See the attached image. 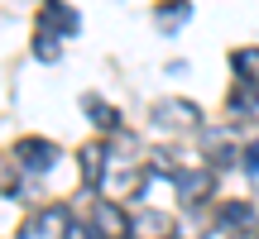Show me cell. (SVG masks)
<instances>
[{
    "label": "cell",
    "instance_id": "6da1fadb",
    "mask_svg": "<svg viewBox=\"0 0 259 239\" xmlns=\"http://www.w3.org/2000/svg\"><path fill=\"white\" fill-rule=\"evenodd\" d=\"M149 125L168 129V134H192V129H202V110H197L192 101H183V96H163V101L149 110Z\"/></svg>",
    "mask_w": 259,
    "mask_h": 239
},
{
    "label": "cell",
    "instance_id": "7a4b0ae2",
    "mask_svg": "<svg viewBox=\"0 0 259 239\" xmlns=\"http://www.w3.org/2000/svg\"><path fill=\"white\" fill-rule=\"evenodd\" d=\"M67 230H72V211L67 206H44L38 215L24 220L19 239H67Z\"/></svg>",
    "mask_w": 259,
    "mask_h": 239
},
{
    "label": "cell",
    "instance_id": "3957f363",
    "mask_svg": "<svg viewBox=\"0 0 259 239\" xmlns=\"http://www.w3.org/2000/svg\"><path fill=\"white\" fill-rule=\"evenodd\" d=\"M77 167H82V187H87V192H101L106 172H111V148H106L101 139L82 144V148H77Z\"/></svg>",
    "mask_w": 259,
    "mask_h": 239
},
{
    "label": "cell",
    "instance_id": "277c9868",
    "mask_svg": "<svg viewBox=\"0 0 259 239\" xmlns=\"http://www.w3.org/2000/svg\"><path fill=\"white\" fill-rule=\"evenodd\" d=\"M15 163L24 167V172H53L58 144H53V139H19V144H15Z\"/></svg>",
    "mask_w": 259,
    "mask_h": 239
},
{
    "label": "cell",
    "instance_id": "5b68a950",
    "mask_svg": "<svg viewBox=\"0 0 259 239\" xmlns=\"http://www.w3.org/2000/svg\"><path fill=\"white\" fill-rule=\"evenodd\" d=\"M38 29L53 34V38H67V34L82 29V19H77V10L63 5V0H38Z\"/></svg>",
    "mask_w": 259,
    "mask_h": 239
},
{
    "label": "cell",
    "instance_id": "8992f818",
    "mask_svg": "<svg viewBox=\"0 0 259 239\" xmlns=\"http://www.w3.org/2000/svg\"><path fill=\"white\" fill-rule=\"evenodd\" d=\"M173 187H178V196H183V206H197V201L211 196L216 177H211V167H178V172H173Z\"/></svg>",
    "mask_w": 259,
    "mask_h": 239
},
{
    "label": "cell",
    "instance_id": "52a82bcc",
    "mask_svg": "<svg viewBox=\"0 0 259 239\" xmlns=\"http://www.w3.org/2000/svg\"><path fill=\"white\" fill-rule=\"evenodd\" d=\"M173 215H163V211H139V215H130V234L125 239H173Z\"/></svg>",
    "mask_w": 259,
    "mask_h": 239
},
{
    "label": "cell",
    "instance_id": "ba28073f",
    "mask_svg": "<svg viewBox=\"0 0 259 239\" xmlns=\"http://www.w3.org/2000/svg\"><path fill=\"white\" fill-rule=\"evenodd\" d=\"M92 230H96V239H125L130 234V215L115 201H101L96 215H92Z\"/></svg>",
    "mask_w": 259,
    "mask_h": 239
},
{
    "label": "cell",
    "instance_id": "9c48e42d",
    "mask_svg": "<svg viewBox=\"0 0 259 239\" xmlns=\"http://www.w3.org/2000/svg\"><path fill=\"white\" fill-rule=\"evenodd\" d=\"M192 19V0H158L154 5V29L158 34H178Z\"/></svg>",
    "mask_w": 259,
    "mask_h": 239
},
{
    "label": "cell",
    "instance_id": "30bf717a",
    "mask_svg": "<svg viewBox=\"0 0 259 239\" xmlns=\"http://www.w3.org/2000/svg\"><path fill=\"white\" fill-rule=\"evenodd\" d=\"M231 72H235V82L259 86V48H235L231 53Z\"/></svg>",
    "mask_w": 259,
    "mask_h": 239
},
{
    "label": "cell",
    "instance_id": "8fae6325",
    "mask_svg": "<svg viewBox=\"0 0 259 239\" xmlns=\"http://www.w3.org/2000/svg\"><path fill=\"white\" fill-rule=\"evenodd\" d=\"M216 220H221V230H250L254 225V206L250 201H226Z\"/></svg>",
    "mask_w": 259,
    "mask_h": 239
},
{
    "label": "cell",
    "instance_id": "7c38bea8",
    "mask_svg": "<svg viewBox=\"0 0 259 239\" xmlns=\"http://www.w3.org/2000/svg\"><path fill=\"white\" fill-rule=\"evenodd\" d=\"M135 182H139V172H135L130 163H111V172H106V187H101V192H115V196H125Z\"/></svg>",
    "mask_w": 259,
    "mask_h": 239
},
{
    "label": "cell",
    "instance_id": "4fadbf2b",
    "mask_svg": "<svg viewBox=\"0 0 259 239\" xmlns=\"http://www.w3.org/2000/svg\"><path fill=\"white\" fill-rule=\"evenodd\" d=\"M82 110L92 115L101 129H120V110H111V105H106L101 96H87V101H82Z\"/></svg>",
    "mask_w": 259,
    "mask_h": 239
},
{
    "label": "cell",
    "instance_id": "5bb4252c",
    "mask_svg": "<svg viewBox=\"0 0 259 239\" xmlns=\"http://www.w3.org/2000/svg\"><path fill=\"white\" fill-rule=\"evenodd\" d=\"M226 105H231L235 115H250V110H259V86H245V82H240L231 96H226Z\"/></svg>",
    "mask_w": 259,
    "mask_h": 239
},
{
    "label": "cell",
    "instance_id": "9a60e30c",
    "mask_svg": "<svg viewBox=\"0 0 259 239\" xmlns=\"http://www.w3.org/2000/svg\"><path fill=\"white\" fill-rule=\"evenodd\" d=\"M58 43H63V38H53V34H44V29H34V57H38V63H58Z\"/></svg>",
    "mask_w": 259,
    "mask_h": 239
},
{
    "label": "cell",
    "instance_id": "2e32d148",
    "mask_svg": "<svg viewBox=\"0 0 259 239\" xmlns=\"http://www.w3.org/2000/svg\"><path fill=\"white\" fill-rule=\"evenodd\" d=\"M240 167H245V172H254V177H259V139H250V144L240 148Z\"/></svg>",
    "mask_w": 259,
    "mask_h": 239
},
{
    "label": "cell",
    "instance_id": "e0dca14e",
    "mask_svg": "<svg viewBox=\"0 0 259 239\" xmlns=\"http://www.w3.org/2000/svg\"><path fill=\"white\" fill-rule=\"evenodd\" d=\"M0 192H5V196L19 192V172H15V163H0Z\"/></svg>",
    "mask_w": 259,
    "mask_h": 239
},
{
    "label": "cell",
    "instance_id": "ac0fdd59",
    "mask_svg": "<svg viewBox=\"0 0 259 239\" xmlns=\"http://www.w3.org/2000/svg\"><path fill=\"white\" fill-rule=\"evenodd\" d=\"M67 239H96L92 225H82V220H72V230H67Z\"/></svg>",
    "mask_w": 259,
    "mask_h": 239
}]
</instances>
